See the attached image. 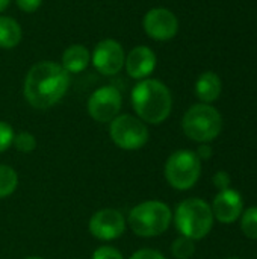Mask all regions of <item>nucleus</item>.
<instances>
[{
	"mask_svg": "<svg viewBox=\"0 0 257 259\" xmlns=\"http://www.w3.org/2000/svg\"><path fill=\"white\" fill-rule=\"evenodd\" d=\"M185 135L200 144L214 141L223 131V117L217 108L208 103L192 105L183 115Z\"/></svg>",
	"mask_w": 257,
	"mask_h": 259,
	"instance_id": "obj_5",
	"label": "nucleus"
},
{
	"mask_svg": "<svg viewBox=\"0 0 257 259\" xmlns=\"http://www.w3.org/2000/svg\"><path fill=\"white\" fill-rule=\"evenodd\" d=\"M221 91H223V82L220 76L214 71L203 73L195 82V94L201 100V103L211 105L221 96Z\"/></svg>",
	"mask_w": 257,
	"mask_h": 259,
	"instance_id": "obj_14",
	"label": "nucleus"
},
{
	"mask_svg": "<svg viewBox=\"0 0 257 259\" xmlns=\"http://www.w3.org/2000/svg\"><path fill=\"white\" fill-rule=\"evenodd\" d=\"M12 144L20 153H32L36 149V138L30 132H18L14 135Z\"/></svg>",
	"mask_w": 257,
	"mask_h": 259,
	"instance_id": "obj_20",
	"label": "nucleus"
},
{
	"mask_svg": "<svg viewBox=\"0 0 257 259\" xmlns=\"http://www.w3.org/2000/svg\"><path fill=\"white\" fill-rule=\"evenodd\" d=\"M164 171L167 182L174 190L186 191L198 182L201 175V161L195 152L180 149L168 156Z\"/></svg>",
	"mask_w": 257,
	"mask_h": 259,
	"instance_id": "obj_6",
	"label": "nucleus"
},
{
	"mask_svg": "<svg viewBox=\"0 0 257 259\" xmlns=\"http://www.w3.org/2000/svg\"><path fill=\"white\" fill-rule=\"evenodd\" d=\"M227 259H241V258H236V256H232V258H227Z\"/></svg>",
	"mask_w": 257,
	"mask_h": 259,
	"instance_id": "obj_29",
	"label": "nucleus"
},
{
	"mask_svg": "<svg viewBox=\"0 0 257 259\" xmlns=\"http://www.w3.org/2000/svg\"><path fill=\"white\" fill-rule=\"evenodd\" d=\"M92 259H124L121 252H118L115 247L111 246H101L94 250Z\"/></svg>",
	"mask_w": 257,
	"mask_h": 259,
	"instance_id": "obj_22",
	"label": "nucleus"
},
{
	"mask_svg": "<svg viewBox=\"0 0 257 259\" xmlns=\"http://www.w3.org/2000/svg\"><path fill=\"white\" fill-rule=\"evenodd\" d=\"M241 229L247 238L257 240V206H251L242 211Z\"/></svg>",
	"mask_w": 257,
	"mask_h": 259,
	"instance_id": "obj_19",
	"label": "nucleus"
},
{
	"mask_svg": "<svg viewBox=\"0 0 257 259\" xmlns=\"http://www.w3.org/2000/svg\"><path fill=\"white\" fill-rule=\"evenodd\" d=\"M23 36L21 26L12 17L0 15V49L9 50L20 44Z\"/></svg>",
	"mask_w": 257,
	"mask_h": 259,
	"instance_id": "obj_16",
	"label": "nucleus"
},
{
	"mask_svg": "<svg viewBox=\"0 0 257 259\" xmlns=\"http://www.w3.org/2000/svg\"><path fill=\"white\" fill-rule=\"evenodd\" d=\"M11 0H0V12H3L8 6H9Z\"/></svg>",
	"mask_w": 257,
	"mask_h": 259,
	"instance_id": "obj_27",
	"label": "nucleus"
},
{
	"mask_svg": "<svg viewBox=\"0 0 257 259\" xmlns=\"http://www.w3.org/2000/svg\"><path fill=\"white\" fill-rule=\"evenodd\" d=\"M142 27L151 39L168 41L177 35L179 20L167 8H151L142 18Z\"/></svg>",
	"mask_w": 257,
	"mask_h": 259,
	"instance_id": "obj_11",
	"label": "nucleus"
},
{
	"mask_svg": "<svg viewBox=\"0 0 257 259\" xmlns=\"http://www.w3.org/2000/svg\"><path fill=\"white\" fill-rule=\"evenodd\" d=\"M91 61L98 73L105 76H114L123 70L126 62V53L123 46L117 39L106 38L94 47Z\"/></svg>",
	"mask_w": 257,
	"mask_h": 259,
	"instance_id": "obj_9",
	"label": "nucleus"
},
{
	"mask_svg": "<svg viewBox=\"0 0 257 259\" xmlns=\"http://www.w3.org/2000/svg\"><path fill=\"white\" fill-rule=\"evenodd\" d=\"M173 220L170 206L159 200H147L136 205L127 217L132 232L141 238H155L167 232Z\"/></svg>",
	"mask_w": 257,
	"mask_h": 259,
	"instance_id": "obj_4",
	"label": "nucleus"
},
{
	"mask_svg": "<svg viewBox=\"0 0 257 259\" xmlns=\"http://www.w3.org/2000/svg\"><path fill=\"white\" fill-rule=\"evenodd\" d=\"M214 220L211 205L198 197H191L180 202L174 212V225L180 235L194 241L203 240L209 235Z\"/></svg>",
	"mask_w": 257,
	"mask_h": 259,
	"instance_id": "obj_3",
	"label": "nucleus"
},
{
	"mask_svg": "<svg viewBox=\"0 0 257 259\" xmlns=\"http://www.w3.org/2000/svg\"><path fill=\"white\" fill-rule=\"evenodd\" d=\"M129 259H165V256L153 249H141L138 252H135Z\"/></svg>",
	"mask_w": 257,
	"mask_h": 259,
	"instance_id": "obj_25",
	"label": "nucleus"
},
{
	"mask_svg": "<svg viewBox=\"0 0 257 259\" xmlns=\"http://www.w3.org/2000/svg\"><path fill=\"white\" fill-rule=\"evenodd\" d=\"M171 253L176 259H189L194 256L195 253V241L180 235L179 238H176L173 241L171 246Z\"/></svg>",
	"mask_w": 257,
	"mask_h": 259,
	"instance_id": "obj_18",
	"label": "nucleus"
},
{
	"mask_svg": "<svg viewBox=\"0 0 257 259\" xmlns=\"http://www.w3.org/2000/svg\"><path fill=\"white\" fill-rule=\"evenodd\" d=\"M14 129L9 123L0 121V153L6 152L14 143Z\"/></svg>",
	"mask_w": 257,
	"mask_h": 259,
	"instance_id": "obj_21",
	"label": "nucleus"
},
{
	"mask_svg": "<svg viewBox=\"0 0 257 259\" xmlns=\"http://www.w3.org/2000/svg\"><path fill=\"white\" fill-rule=\"evenodd\" d=\"M17 6L26 12V14H33L35 11H38V8L41 6L42 0H15Z\"/></svg>",
	"mask_w": 257,
	"mask_h": 259,
	"instance_id": "obj_24",
	"label": "nucleus"
},
{
	"mask_svg": "<svg viewBox=\"0 0 257 259\" xmlns=\"http://www.w3.org/2000/svg\"><path fill=\"white\" fill-rule=\"evenodd\" d=\"M123 105L121 93L112 87H100L88 99V112L92 120L98 123H111L117 115H120Z\"/></svg>",
	"mask_w": 257,
	"mask_h": 259,
	"instance_id": "obj_8",
	"label": "nucleus"
},
{
	"mask_svg": "<svg viewBox=\"0 0 257 259\" xmlns=\"http://www.w3.org/2000/svg\"><path fill=\"white\" fill-rule=\"evenodd\" d=\"M114 144L123 150H138L148 141V129L142 120L130 114L117 115L109 126Z\"/></svg>",
	"mask_w": 257,
	"mask_h": 259,
	"instance_id": "obj_7",
	"label": "nucleus"
},
{
	"mask_svg": "<svg viewBox=\"0 0 257 259\" xmlns=\"http://www.w3.org/2000/svg\"><path fill=\"white\" fill-rule=\"evenodd\" d=\"M132 106L139 120L148 124H159L171 114L173 96L164 82L147 77L133 87Z\"/></svg>",
	"mask_w": 257,
	"mask_h": 259,
	"instance_id": "obj_2",
	"label": "nucleus"
},
{
	"mask_svg": "<svg viewBox=\"0 0 257 259\" xmlns=\"http://www.w3.org/2000/svg\"><path fill=\"white\" fill-rule=\"evenodd\" d=\"M158 58L156 53L147 46H138L129 52L126 56V71L132 79L142 80L147 79L156 68Z\"/></svg>",
	"mask_w": 257,
	"mask_h": 259,
	"instance_id": "obj_13",
	"label": "nucleus"
},
{
	"mask_svg": "<svg viewBox=\"0 0 257 259\" xmlns=\"http://www.w3.org/2000/svg\"><path fill=\"white\" fill-rule=\"evenodd\" d=\"M124 215L114 208H105L97 211L89 220V232L100 241H114L120 238L126 231Z\"/></svg>",
	"mask_w": 257,
	"mask_h": 259,
	"instance_id": "obj_10",
	"label": "nucleus"
},
{
	"mask_svg": "<svg viewBox=\"0 0 257 259\" xmlns=\"http://www.w3.org/2000/svg\"><path fill=\"white\" fill-rule=\"evenodd\" d=\"M195 155L198 156V159H200V161H208V159H211V158H212L214 150H212V147L209 146V143H203V144H200V146H198V149H197Z\"/></svg>",
	"mask_w": 257,
	"mask_h": 259,
	"instance_id": "obj_26",
	"label": "nucleus"
},
{
	"mask_svg": "<svg viewBox=\"0 0 257 259\" xmlns=\"http://www.w3.org/2000/svg\"><path fill=\"white\" fill-rule=\"evenodd\" d=\"M18 187V175L17 171L9 167L0 164V199L11 196Z\"/></svg>",
	"mask_w": 257,
	"mask_h": 259,
	"instance_id": "obj_17",
	"label": "nucleus"
},
{
	"mask_svg": "<svg viewBox=\"0 0 257 259\" xmlns=\"http://www.w3.org/2000/svg\"><path fill=\"white\" fill-rule=\"evenodd\" d=\"M70 88V73L53 61L33 64L24 79L23 94L27 103L36 109H48L61 102Z\"/></svg>",
	"mask_w": 257,
	"mask_h": 259,
	"instance_id": "obj_1",
	"label": "nucleus"
},
{
	"mask_svg": "<svg viewBox=\"0 0 257 259\" xmlns=\"http://www.w3.org/2000/svg\"><path fill=\"white\" fill-rule=\"evenodd\" d=\"M91 61L89 50L83 44H71L62 53V67L68 73H82Z\"/></svg>",
	"mask_w": 257,
	"mask_h": 259,
	"instance_id": "obj_15",
	"label": "nucleus"
},
{
	"mask_svg": "<svg viewBox=\"0 0 257 259\" xmlns=\"http://www.w3.org/2000/svg\"><path fill=\"white\" fill-rule=\"evenodd\" d=\"M211 208L215 220L223 225H233L242 215L244 202L238 191L229 188L224 191H218Z\"/></svg>",
	"mask_w": 257,
	"mask_h": 259,
	"instance_id": "obj_12",
	"label": "nucleus"
},
{
	"mask_svg": "<svg viewBox=\"0 0 257 259\" xmlns=\"http://www.w3.org/2000/svg\"><path fill=\"white\" fill-rule=\"evenodd\" d=\"M212 182H214L215 188H218V191H224V190L230 188L232 179L227 171H217L212 178Z\"/></svg>",
	"mask_w": 257,
	"mask_h": 259,
	"instance_id": "obj_23",
	"label": "nucleus"
},
{
	"mask_svg": "<svg viewBox=\"0 0 257 259\" xmlns=\"http://www.w3.org/2000/svg\"><path fill=\"white\" fill-rule=\"evenodd\" d=\"M24 259H44V258H41V256H27V258H24Z\"/></svg>",
	"mask_w": 257,
	"mask_h": 259,
	"instance_id": "obj_28",
	"label": "nucleus"
}]
</instances>
